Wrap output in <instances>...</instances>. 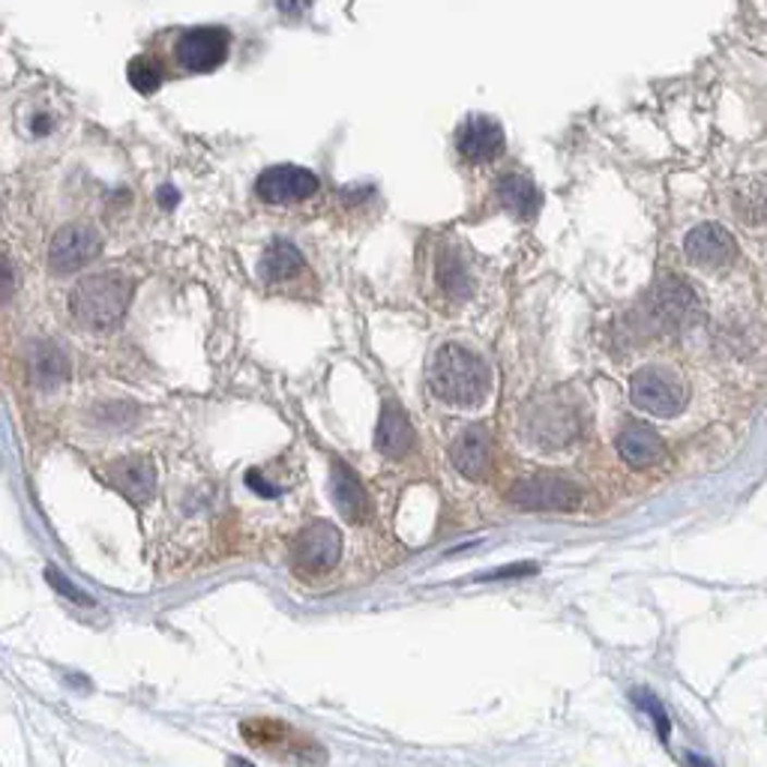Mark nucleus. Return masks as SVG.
<instances>
[{
	"mask_svg": "<svg viewBox=\"0 0 767 767\" xmlns=\"http://www.w3.org/2000/svg\"><path fill=\"white\" fill-rule=\"evenodd\" d=\"M431 393L455 407L479 405L489 393V366L465 345H441L431 360Z\"/></svg>",
	"mask_w": 767,
	"mask_h": 767,
	"instance_id": "obj_1",
	"label": "nucleus"
},
{
	"mask_svg": "<svg viewBox=\"0 0 767 767\" xmlns=\"http://www.w3.org/2000/svg\"><path fill=\"white\" fill-rule=\"evenodd\" d=\"M132 303V282L126 276L114 273H94L82 279L70 297L72 315L90 327V330H108L120 324Z\"/></svg>",
	"mask_w": 767,
	"mask_h": 767,
	"instance_id": "obj_2",
	"label": "nucleus"
},
{
	"mask_svg": "<svg viewBox=\"0 0 767 767\" xmlns=\"http://www.w3.org/2000/svg\"><path fill=\"white\" fill-rule=\"evenodd\" d=\"M647 315L659 330L681 333V330H690L705 318V303L686 279L666 276V279H659L654 291H650V297H647Z\"/></svg>",
	"mask_w": 767,
	"mask_h": 767,
	"instance_id": "obj_3",
	"label": "nucleus"
},
{
	"mask_svg": "<svg viewBox=\"0 0 767 767\" xmlns=\"http://www.w3.org/2000/svg\"><path fill=\"white\" fill-rule=\"evenodd\" d=\"M630 399L635 407H642L654 417H674L686 405V387L674 372L662 366H645L630 381Z\"/></svg>",
	"mask_w": 767,
	"mask_h": 767,
	"instance_id": "obj_4",
	"label": "nucleus"
},
{
	"mask_svg": "<svg viewBox=\"0 0 767 767\" xmlns=\"http://www.w3.org/2000/svg\"><path fill=\"white\" fill-rule=\"evenodd\" d=\"M510 503L519 510H534V513H567L579 503V489L570 479L558 477V474H534V477H522L510 489Z\"/></svg>",
	"mask_w": 767,
	"mask_h": 767,
	"instance_id": "obj_5",
	"label": "nucleus"
},
{
	"mask_svg": "<svg viewBox=\"0 0 767 767\" xmlns=\"http://www.w3.org/2000/svg\"><path fill=\"white\" fill-rule=\"evenodd\" d=\"M102 252V238L90 226H63L48 243V264L54 273L82 270Z\"/></svg>",
	"mask_w": 767,
	"mask_h": 767,
	"instance_id": "obj_6",
	"label": "nucleus"
},
{
	"mask_svg": "<svg viewBox=\"0 0 767 767\" xmlns=\"http://www.w3.org/2000/svg\"><path fill=\"white\" fill-rule=\"evenodd\" d=\"M231 39L222 27H192L178 39V63L186 72H214L228 58Z\"/></svg>",
	"mask_w": 767,
	"mask_h": 767,
	"instance_id": "obj_7",
	"label": "nucleus"
},
{
	"mask_svg": "<svg viewBox=\"0 0 767 767\" xmlns=\"http://www.w3.org/2000/svg\"><path fill=\"white\" fill-rule=\"evenodd\" d=\"M342 537L330 522H312L294 539V561L306 573H327L339 563Z\"/></svg>",
	"mask_w": 767,
	"mask_h": 767,
	"instance_id": "obj_8",
	"label": "nucleus"
},
{
	"mask_svg": "<svg viewBox=\"0 0 767 767\" xmlns=\"http://www.w3.org/2000/svg\"><path fill=\"white\" fill-rule=\"evenodd\" d=\"M318 186L321 183H318V178L312 174L309 168L300 166H273L255 180V192L267 204L306 202V198H312L318 192Z\"/></svg>",
	"mask_w": 767,
	"mask_h": 767,
	"instance_id": "obj_9",
	"label": "nucleus"
},
{
	"mask_svg": "<svg viewBox=\"0 0 767 767\" xmlns=\"http://www.w3.org/2000/svg\"><path fill=\"white\" fill-rule=\"evenodd\" d=\"M683 252L702 270H726L738 258V243H734V238L722 226L705 222V226H695L686 234Z\"/></svg>",
	"mask_w": 767,
	"mask_h": 767,
	"instance_id": "obj_10",
	"label": "nucleus"
},
{
	"mask_svg": "<svg viewBox=\"0 0 767 767\" xmlns=\"http://www.w3.org/2000/svg\"><path fill=\"white\" fill-rule=\"evenodd\" d=\"M503 130L498 120L486 118V114H471L462 120V126L455 130V150L465 156L467 162H491L495 156L503 150Z\"/></svg>",
	"mask_w": 767,
	"mask_h": 767,
	"instance_id": "obj_11",
	"label": "nucleus"
},
{
	"mask_svg": "<svg viewBox=\"0 0 767 767\" xmlns=\"http://www.w3.org/2000/svg\"><path fill=\"white\" fill-rule=\"evenodd\" d=\"M618 453L630 467L645 471V467L659 465L666 459V441L645 423H626L618 435Z\"/></svg>",
	"mask_w": 767,
	"mask_h": 767,
	"instance_id": "obj_12",
	"label": "nucleus"
},
{
	"mask_svg": "<svg viewBox=\"0 0 767 767\" xmlns=\"http://www.w3.org/2000/svg\"><path fill=\"white\" fill-rule=\"evenodd\" d=\"M108 479L114 483V489L130 503L150 501L156 491L154 462L144 459V455H130V459L114 462V465L108 467Z\"/></svg>",
	"mask_w": 767,
	"mask_h": 767,
	"instance_id": "obj_13",
	"label": "nucleus"
},
{
	"mask_svg": "<svg viewBox=\"0 0 767 767\" xmlns=\"http://www.w3.org/2000/svg\"><path fill=\"white\" fill-rule=\"evenodd\" d=\"M450 459L459 474L467 479H483L491 465V438L483 426H467L450 447Z\"/></svg>",
	"mask_w": 767,
	"mask_h": 767,
	"instance_id": "obj_14",
	"label": "nucleus"
},
{
	"mask_svg": "<svg viewBox=\"0 0 767 767\" xmlns=\"http://www.w3.org/2000/svg\"><path fill=\"white\" fill-rule=\"evenodd\" d=\"M579 435V414L570 405H543L531 419V438L543 447H563Z\"/></svg>",
	"mask_w": 767,
	"mask_h": 767,
	"instance_id": "obj_15",
	"label": "nucleus"
},
{
	"mask_svg": "<svg viewBox=\"0 0 767 767\" xmlns=\"http://www.w3.org/2000/svg\"><path fill=\"white\" fill-rule=\"evenodd\" d=\"M414 443V429H411V419L405 417V411L387 402L381 407V419H378V435H375V447L378 453L387 459H402Z\"/></svg>",
	"mask_w": 767,
	"mask_h": 767,
	"instance_id": "obj_16",
	"label": "nucleus"
},
{
	"mask_svg": "<svg viewBox=\"0 0 767 767\" xmlns=\"http://www.w3.org/2000/svg\"><path fill=\"white\" fill-rule=\"evenodd\" d=\"M330 486H333L336 507H339V513L345 515L348 522H363L369 515V495H366L357 474L345 462H336L333 465V483Z\"/></svg>",
	"mask_w": 767,
	"mask_h": 767,
	"instance_id": "obj_17",
	"label": "nucleus"
},
{
	"mask_svg": "<svg viewBox=\"0 0 767 767\" xmlns=\"http://www.w3.org/2000/svg\"><path fill=\"white\" fill-rule=\"evenodd\" d=\"M303 264L306 261H303V255H300V249L291 240H273L267 246V252H264L258 276H261V282H267V285H282V282L294 279L303 270Z\"/></svg>",
	"mask_w": 767,
	"mask_h": 767,
	"instance_id": "obj_18",
	"label": "nucleus"
},
{
	"mask_svg": "<svg viewBox=\"0 0 767 767\" xmlns=\"http://www.w3.org/2000/svg\"><path fill=\"white\" fill-rule=\"evenodd\" d=\"M495 192H498V202H501L510 214L519 216V219H534V216H537L539 192L537 186L527 178H522V174L503 178Z\"/></svg>",
	"mask_w": 767,
	"mask_h": 767,
	"instance_id": "obj_19",
	"label": "nucleus"
},
{
	"mask_svg": "<svg viewBox=\"0 0 767 767\" xmlns=\"http://www.w3.org/2000/svg\"><path fill=\"white\" fill-rule=\"evenodd\" d=\"M734 214L746 226L767 222V178H743L734 190Z\"/></svg>",
	"mask_w": 767,
	"mask_h": 767,
	"instance_id": "obj_20",
	"label": "nucleus"
},
{
	"mask_svg": "<svg viewBox=\"0 0 767 767\" xmlns=\"http://www.w3.org/2000/svg\"><path fill=\"white\" fill-rule=\"evenodd\" d=\"M435 279H438V285L455 300H465L467 294H471V288H474L467 267L459 261L455 255H450V252H443L441 255V261L435 267Z\"/></svg>",
	"mask_w": 767,
	"mask_h": 767,
	"instance_id": "obj_21",
	"label": "nucleus"
},
{
	"mask_svg": "<svg viewBox=\"0 0 767 767\" xmlns=\"http://www.w3.org/2000/svg\"><path fill=\"white\" fill-rule=\"evenodd\" d=\"M34 372H36V381L42 384V387H58V384L70 375V366H66V357L60 354L58 348L42 345L39 351H36Z\"/></svg>",
	"mask_w": 767,
	"mask_h": 767,
	"instance_id": "obj_22",
	"label": "nucleus"
},
{
	"mask_svg": "<svg viewBox=\"0 0 767 767\" xmlns=\"http://www.w3.org/2000/svg\"><path fill=\"white\" fill-rule=\"evenodd\" d=\"M130 84L144 96L156 94L159 84H162V75H159V70L147 58H135L130 63Z\"/></svg>",
	"mask_w": 767,
	"mask_h": 767,
	"instance_id": "obj_23",
	"label": "nucleus"
},
{
	"mask_svg": "<svg viewBox=\"0 0 767 767\" xmlns=\"http://www.w3.org/2000/svg\"><path fill=\"white\" fill-rule=\"evenodd\" d=\"M46 575H48V582L58 587L60 594H66V597L75 599V602H90V597H87V594H82V591H78L75 585H70V582H66V579H63L58 570H46Z\"/></svg>",
	"mask_w": 767,
	"mask_h": 767,
	"instance_id": "obj_24",
	"label": "nucleus"
},
{
	"mask_svg": "<svg viewBox=\"0 0 767 767\" xmlns=\"http://www.w3.org/2000/svg\"><path fill=\"white\" fill-rule=\"evenodd\" d=\"M527 573H537V563H515V567H503V570H495V573L489 575H479L483 582H489V579H513V575H527Z\"/></svg>",
	"mask_w": 767,
	"mask_h": 767,
	"instance_id": "obj_25",
	"label": "nucleus"
},
{
	"mask_svg": "<svg viewBox=\"0 0 767 767\" xmlns=\"http://www.w3.org/2000/svg\"><path fill=\"white\" fill-rule=\"evenodd\" d=\"M10 294H12V267L7 264V297H10Z\"/></svg>",
	"mask_w": 767,
	"mask_h": 767,
	"instance_id": "obj_26",
	"label": "nucleus"
}]
</instances>
